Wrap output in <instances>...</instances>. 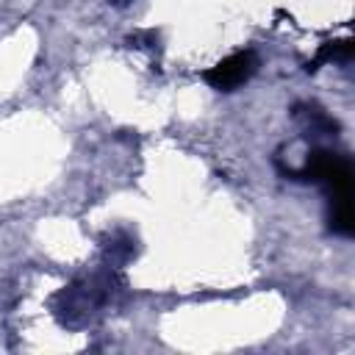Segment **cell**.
Listing matches in <instances>:
<instances>
[{
	"mask_svg": "<svg viewBox=\"0 0 355 355\" xmlns=\"http://www.w3.org/2000/svg\"><path fill=\"white\" fill-rule=\"evenodd\" d=\"M258 69V58L252 50H239L222 61H216L211 69L202 72V80L216 89V92H233L241 83H247L252 78V72Z\"/></svg>",
	"mask_w": 355,
	"mask_h": 355,
	"instance_id": "2",
	"label": "cell"
},
{
	"mask_svg": "<svg viewBox=\"0 0 355 355\" xmlns=\"http://www.w3.org/2000/svg\"><path fill=\"white\" fill-rule=\"evenodd\" d=\"M111 3H116V6H125V3H130V0H111Z\"/></svg>",
	"mask_w": 355,
	"mask_h": 355,
	"instance_id": "3",
	"label": "cell"
},
{
	"mask_svg": "<svg viewBox=\"0 0 355 355\" xmlns=\"http://www.w3.org/2000/svg\"><path fill=\"white\" fill-rule=\"evenodd\" d=\"M291 175L327 186L330 200H349L352 197V164L347 155L313 150V153H308L305 166L300 172H291Z\"/></svg>",
	"mask_w": 355,
	"mask_h": 355,
	"instance_id": "1",
	"label": "cell"
}]
</instances>
